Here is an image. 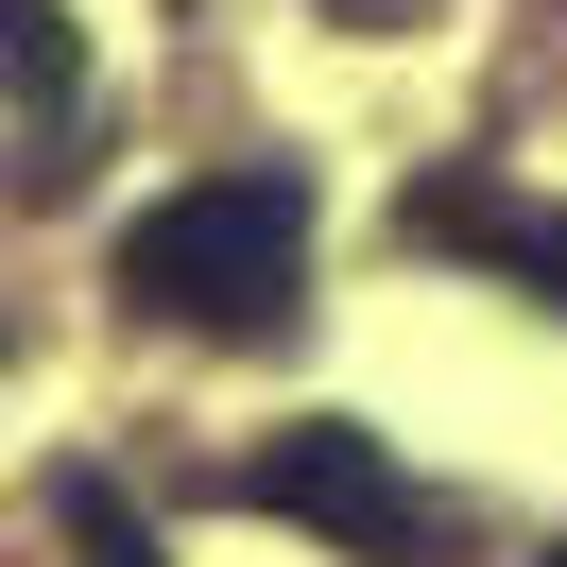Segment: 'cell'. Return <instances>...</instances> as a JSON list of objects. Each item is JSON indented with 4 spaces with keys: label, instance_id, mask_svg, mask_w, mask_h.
<instances>
[{
    "label": "cell",
    "instance_id": "1",
    "mask_svg": "<svg viewBox=\"0 0 567 567\" xmlns=\"http://www.w3.org/2000/svg\"><path fill=\"white\" fill-rule=\"evenodd\" d=\"M121 292L207 344H292L310 310V173H207L121 224Z\"/></svg>",
    "mask_w": 567,
    "mask_h": 567
},
{
    "label": "cell",
    "instance_id": "2",
    "mask_svg": "<svg viewBox=\"0 0 567 567\" xmlns=\"http://www.w3.org/2000/svg\"><path fill=\"white\" fill-rule=\"evenodd\" d=\"M241 498H258V516H292V533H327V550H361V567H413V550H430V498H413V464H395L361 413L276 430V447L241 464Z\"/></svg>",
    "mask_w": 567,
    "mask_h": 567
},
{
    "label": "cell",
    "instance_id": "3",
    "mask_svg": "<svg viewBox=\"0 0 567 567\" xmlns=\"http://www.w3.org/2000/svg\"><path fill=\"white\" fill-rule=\"evenodd\" d=\"M413 241H430V258H482V276H516V292H550V310H567V207H533V189L430 173V189H413Z\"/></svg>",
    "mask_w": 567,
    "mask_h": 567
},
{
    "label": "cell",
    "instance_id": "4",
    "mask_svg": "<svg viewBox=\"0 0 567 567\" xmlns=\"http://www.w3.org/2000/svg\"><path fill=\"white\" fill-rule=\"evenodd\" d=\"M0 104L70 138V104H86V35H70V0H0Z\"/></svg>",
    "mask_w": 567,
    "mask_h": 567
},
{
    "label": "cell",
    "instance_id": "5",
    "mask_svg": "<svg viewBox=\"0 0 567 567\" xmlns=\"http://www.w3.org/2000/svg\"><path fill=\"white\" fill-rule=\"evenodd\" d=\"M52 516H70V567H155V516L104 482V464H70V482H52Z\"/></svg>",
    "mask_w": 567,
    "mask_h": 567
},
{
    "label": "cell",
    "instance_id": "6",
    "mask_svg": "<svg viewBox=\"0 0 567 567\" xmlns=\"http://www.w3.org/2000/svg\"><path fill=\"white\" fill-rule=\"evenodd\" d=\"M550 567H567V550H550Z\"/></svg>",
    "mask_w": 567,
    "mask_h": 567
}]
</instances>
